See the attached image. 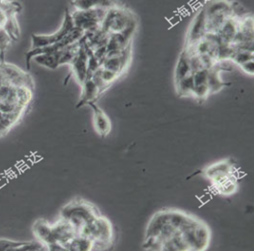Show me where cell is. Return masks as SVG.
I'll list each match as a JSON object with an SVG mask.
<instances>
[{"mask_svg":"<svg viewBox=\"0 0 254 251\" xmlns=\"http://www.w3.org/2000/svg\"><path fill=\"white\" fill-rule=\"evenodd\" d=\"M35 81L12 63L0 61V139L20 123L34 98Z\"/></svg>","mask_w":254,"mask_h":251,"instance_id":"cell-1","label":"cell"},{"mask_svg":"<svg viewBox=\"0 0 254 251\" xmlns=\"http://www.w3.org/2000/svg\"><path fill=\"white\" fill-rule=\"evenodd\" d=\"M100 216L97 210L89 201L77 199L71 200L64 206L61 210L62 219L65 220L71 224L77 231V234L83 226Z\"/></svg>","mask_w":254,"mask_h":251,"instance_id":"cell-2","label":"cell"},{"mask_svg":"<svg viewBox=\"0 0 254 251\" xmlns=\"http://www.w3.org/2000/svg\"><path fill=\"white\" fill-rule=\"evenodd\" d=\"M78 235L85 237L93 242H101L110 246L112 240V223L107 218L98 216L83 226L78 232Z\"/></svg>","mask_w":254,"mask_h":251,"instance_id":"cell-3","label":"cell"},{"mask_svg":"<svg viewBox=\"0 0 254 251\" xmlns=\"http://www.w3.org/2000/svg\"><path fill=\"white\" fill-rule=\"evenodd\" d=\"M134 23H136L134 15L126 8L119 5L108 9L102 21V28L108 34H117Z\"/></svg>","mask_w":254,"mask_h":251,"instance_id":"cell-4","label":"cell"},{"mask_svg":"<svg viewBox=\"0 0 254 251\" xmlns=\"http://www.w3.org/2000/svg\"><path fill=\"white\" fill-rule=\"evenodd\" d=\"M107 10L102 8L88 10L70 9V12L74 26L84 33H88L102 27V21L105 17Z\"/></svg>","mask_w":254,"mask_h":251,"instance_id":"cell-5","label":"cell"},{"mask_svg":"<svg viewBox=\"0 0 254 251\" xmlns=\"http://www.w3.org/2000/svg\"><path fill=\"white\" fill-rule=\"evenodd\" d=\"M74 24L71 18V12L69 8H66L64 17V22L61 27L56 33L49 35H38L33 34L31 36V49L39 48L44 46H51L56 43L61 42L65 36L74 28Z\"/></svg>","mask_w":254,"mask_h":251,"instance_id":"cell-6","label":"cell"},{"mask_svg":"<svg viewBox=\"0 0 254 251\" xmlns=\"http://www.w3.org/2000/svg\"><path fill=\"white\" fill-rule=\"evenodd\" d=\"M90 52L91 50L87 47L84 38L82 37L81 39V46H80L79 52L74 60L70 65L72 74L74 75L77 81L81 85L82 83L85 81L87 74H88V63H89Z\"/></svg>","mask_w":254,"mask_h":251,"instance_id":"cell-7","label":"cell"},{"mask_svg":"<svg viewBox=\"0 0 254 251\" xmlns=\"http://www.w3.org/2000/svg\"><path fill=\"white\" fill-rule=\"evenodd\" d=\"M47 247L40 241H18L0 239V251H43Z\"/></svg>","mask_w":254,"mask_h":251,"instance_id":"cell-8","label":"cell"},{"mask_svg":"<svg viewBox=\"0 0 254 251\" xmlns=\"http://www.w3.org/2000/svg\"><path fill=\"white\" fill-rule=\"evenodd\" d=\"M206 34V15L202 8L195 15L188 35V46H192L200 41Z\"/></svg>","mask_w":254,"mask_h":251,"instance_id":"cell-9","label":"cell"},{"mask_svg":"<svg viewBox=\"0 0 254 251\" xmlns=\"http://www.w3.org/2000/svg\"><path fill=\"white\" fill-rule=\"evenodd\" d=\"M92 109L93 113V125L97 133L102 136L106 137L112 131V123L108 117L107 114L96 103H92L89 104Z\"/></svg>","mask_w":254,"mask_h":251,"instance_id":"cell-10","label":"cell"},{"mask_svg":"<svg viewBox=\"0 0 254 251\" xmlns=\"http://www.w3.org/2000/svg\"><path fill=\"white\" fill-rule=\"evenodd\" d=\"M81 97L79 100V103L77 104V107H80L82 105H89L90 103H96L98 98L102 94L100 88L97 86L96 84L93 82L91 77H86L85 81L81 84Z\"/></svg>","mask_w":254,"mask_h":251,"instance_id":"cell-11","label":"cell"},{"mask_svg":"<svg viewBox=\"0 0 254 251\" xmlns=\"http://www.w3.org/2000/svg\"><path fill=\"white\" fill-rule=\"evenodd\" d=\"M71 8L76 10H88V9H110L119 6L120 3L117 0H71Z\"/></svg>","mask_w":254,"mask_h":251,"instance_id":"cell-12","label":"cell"},{"mask_svg":"<svg viewBox=\"0 0 254 251\" xmlns=\"http://www.w3.org/2000/svg\"><path fill=\"white\" fill-rule=\"evenodd\" d=\"M203 9L206 16L218 15L232 16L231 2L228 0H210Z\"/></svg>","mask_w":254,"mask_h":251,"instance_id":"cell-13","label":"cell"},{"mask_svg":"<svg viewBox=\"0 0 254 251\" xmlns=\"http://www.w3.org/2000/svg\"><path fill=\"white\" fill-rule=\"evenodd\" d=\"M169 218V210L168 211H159L156 215L154 216L148 228H147V237H158L162 230L164 225L168 223Z\"/></svg>","mask_w":254,"mask_h":251,"instance_id":"cell-14","label":"cell"},{"mask_svg":"<svg viewBox=\"0 0 254 251\" xmlns=\"http://www.w3.org/2000/svg\"><path fill=\"white\" fill-rule=\"evenodd\" d=\"M33 232L36 240L46 246V243L51 233V224H49V222L45 219H38L33 225Z\"/></svg>","mask_w":254,"mask_h":251,"instance_id":"cell-15","label":"cell"},{"mask_svg":"<svg viewBox=\"0 0 254 251\" xmlns=\"http://www.w3.org/2000/svg\"><path fill=\"white\" fill-rule=\"evenodd\" d=\"M194 235L196 240L195 251H203L206 249L210 241V231L208 227L198 221L194 228Z\"/></svg>","mask_w":254,"mask_h":251,"instance_id":"cell-16","label":"cell"},{"mask_svg":"<svg viewBox=\"0 0 254 251\" xmlns=\"http://www.w3.org/2000/svg\"><path fill=\"white\" fill-rule=\"evenodd\" d=\"M33 60L40 66L55 70L60 67V51L55 54H42L34 57Z\"/></svg>","mask_w":254,"mask_h":251,"instance_id":"cell-17","label":"cell"},{"mask_svg":"<svg viewBox=\"0 0 254 251\" xmlns=\"http://www.w3.org/2000/svg\"><path fill=\"white\" fill-rule=\"evenodd\" d=\"M192 74L191 68H190V64H189V58H188V53L186 50H184L179 59H178V65L176 67V72H175V80L176 82L179 81L188 75Z\"/></svg>","mask_w":254,"mask_h":251,"instance_id":"cell-18","label":"cell"},{"mask_svg":"<svg viewBox=\"0 0 254 251\" xmlns=\"http://www.w3.org/2000/svg\"><path fill=\"white\" fill-rule=\"evenodd\" d=\"M217 65V64H216ZM216 65L208 70V84L209 89L211 93L218 92L222 88L224 87V83L221 80L220 77V70L217 68Z\"/></svg>","mask_w":254,"mask_h":251,"instance_id":"cell-19","label":"cell"},{"mask_svg":"<svg viewBox=\"0 0 254 251\" xmlns=\"http://www.w3.org/2000/svg\"><path fill=\"white\" fill-rule=\"evenodd\" d=\"M234 166L230 164V162L224 161V162L214 164L211 167H209L208 169L205 170V174L208 178L212 179L218 175L225 174V173L234 172Z\"/></svg>","mask_w":254,"mask_h":251,"instance_id":"cell-20","label":"cell"},{"mask_svg":"<svg viewBox=\"0 0 254 251\" xmlns=\"http://www.w3.org/2000/svg\"><path fill=\"white\" fill-rule=\"evenodd\" d=\"M176 84H177V89L179 95L181 96L193 95V88H194L193 73L180 79L179 81L176 82Z\"/></svg>","mask_w":254,"mask_h":251,"instance_id":"cell-21","label":"cell"},{"mask_svg":"<svg viewBox=\"0 0 254 251\" xmlns=\"http://www.w3.org/2000/svg\"><path fill=\"white\" fill-rule=\"evenodd\" d=\"M13 40L5 28H0V61L5 60V54Z\"/></svg>","mask_w":254,"mask_h":251,"instance_id":"cell-22","label":"cell"},{"mask_svg":"<svg viewBox=\"0 0 254 251\" xmlns=\"http://www.w3.org/2000/svg\"><path fill=\"white\" fill-rule=\"evenodd\" d=\"M188 215L179 210H169V218H168V223L173 226L177 230L183 224L184 221Z\"/></svg>","mask_w":254,"mask_h":251,"instance_id":"cell-23","label":"cell"},{"mask_svg":"<svg viewBox=\"0 0 254 251\" xmlns=\"http://www.w3.org/2000/svg\"><path fill=\"white\" fill-rule=\"evenodd\" d=\"M254 52L252 51H243V50H240V51L234 52L233 57L231 58V60L238 65V66H242L244 63L250 61V60H254Z\"/></svg>","mask_w":254,"mask_h":251,"instance_id":"cell-24","label":"cell"},{"mask_svg":"<svg viewBox=\"0 0 254 251\" xmlns=\"http://www.w3.org/2000/svg\"><path fill=\"white\" fill-rule=\"evenodd\" d=\"M98 72L100 74V77L102 78V81L107 85L108 87H110L112 85V83L116 81L120 77V75L117 73L112 72V71H110L102 67L98 69Z\"/></svg>","mask_w":254,"mask_h":251,"instance_id":"cell-25","label":"cell"},{"mask_svg":"<svg viewBox=\"0 0 254 251\" xmlns=\"http://www.w3.org/2000/svg\"><path fill=\"white\" fill-rule=\"evenodd\" d=\"M211 94L210 89H209L207 84H199V85H194L193 91V96L197 98L198 100H203Z\"/></svg>","mask_w":254,"mask_h":251,"instance_id":"cell-26","label":"cell"},{"mask_svg":"<svg viewBox=\"0 0 254 251\" xmlns=\"http://www.w3.org/2000/svg\"><path fill=\"white\" fill-rule=\"evenodd\" d=\"M193 82L194 85L207 84L208 80V70L207 69H202L197 72L193 73Z\"/></svg>","mask_w":254,"mask_h":251,"instance_id":"cell-27","label":"cell"},{"mask_svg":"<svg viewBox=\"0 0 254 251\" xmlns=\"http://www.w3.org/2000/svg\"><path fill=\"white\" fill-rule=\"evenodd\" d=\"M240 67L242 68V70L244 73L251 75V76H254V60H250V61L246 62V63L243 64L242 66H240Z\"/></svg>","mask_w":254,"mask_h":251,"instance_id":"cell-28","label":"cell"}]
</instances>
